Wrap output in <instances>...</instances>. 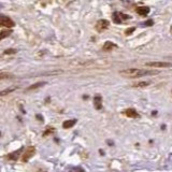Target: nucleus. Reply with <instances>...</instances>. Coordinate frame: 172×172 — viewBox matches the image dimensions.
<instances>
[{
	"instance_id": "25",
	"label": "nucleus",
	"mask_w": 172,
	"mask_h": 172,
	"mask_svg": "<svg viewBox=\"0 0 172 172\" xmlns=\"http://www.w3.org/2000/svg\"><path fill=\"white\" fill-rule=\"evenodd\" d=\"M0 8H1V4H0Z\"/></svg>"
},
{
	"instance_id": "1",
	"label": "nucleus",
	"mask_w": 172,
	"mask_h": 172,
	"mask_svg": "<svg viewBox=\"0 0 172 172\" xmlns=\"http://www.w3.org/2000/svg\"><path fill=\"white\" fill-rule=\"evenodd\" d=\"M159 71L153 69H137V68H129L126 70L119 71V74L128 79H134V78H141L145 75H156L158 74Z\"/></svg>"
},
{
	"instance_id": "12",
	"label": "nucleus",
	"mask_w": 172,
	"mask_h": 172,
	"mask_svg": "<svg viewBox=\"0 0 172 172\" xmlns=\"http://www.w3.org/2000/svg\"><path fill=\"white\" fill-rule=\"evenodd\" d=\"M46 82H39V83H36V84H32L31 86H29L28 88H27V90H32V89H36V88H39V87H41V86L45 85Z\"/></svg>"
},
{
	"instance_id": "20",
	"label": "nucleus",
	"mask_w": 172,
	"mask_h": 172,
	"mask_svg": "<svg viewBox=\"0 0 172 172\" xmlns=\"http://www.w3.org/2000/svg\"><path fill=\"white\" fill-rule=\"evenodd\" d=\"M153 24H154V22L152 21V19H150V21H146L145 23H143V25H145V26H152Z\"/></svg>"
},
{
	"instance_id": "5",
	"label": "nucleus",
	"mask_w": 172,
	"mask_h": 172,
	"mask_svg": "<svg viewBox=\"0 0 172 172\" xmlns=\"http://www.w3.org/2000/svg\"><path fill=\"white\" fill-rule=\"evenodd\" d=\"M109 25H110V23H109V21H107V19H100V21L97 22L96 24V29L97 31H103V30H105L109 27Z\"/></svg>"
},
{
	"instance_id": "15",
	"label": "nucleus",
	"mask_w": 172,
	"mask_h": 172,
	"mask_svg": "<svg viewBox=\"0 0 172 172\" xmlns=\"http://www.w3.org/2000/svg\"><path fill=\"white\" fill-rule=\"evenodd\" d=\"M16 89V87H10V88H5L3 90L0 91V96H5V95H9L11 94L12 91H14Z\"/></svg>"
},
{
	"instance_id": "18",
	"label": "nucleus",
	"mask_w": 172,
	"mask_h": 172,
	"mask_svg": "<svg viewBox=\"0 0 172 172\" xmlns=\"http://www.w3.org/2000/svg\"><path fill=\"white\" fill-rule=\"evenodd\" d=\"M136 30V28L134 27H130V28H128V29H126V31H125V35L126 36H129V35H131L132 32Z\"/></svg>"
},
{
	"instance_id": "6",
	"label": "nucleus",
	"mask_w": 172,
	"mask_h": 172,
	"mask_svg": "<svg viewBox=\"0 0 172 172\" xmlns=\"http://www.w3.org/2000/svg\"><path fill=\"white\" fill-rule=\"evenodd\" d=\"M94 105L95 109H97V110H101L102 109V98L100 95H97L94 98Z\"/></svg>"
},
{
	"instance_id": "11",
	"label": "nucleus",
	"mask_w": 172,
	"mask_h": 172,
	"mask_svg": "<svg viewBox=\"0 0 172 172\" xmlns=\"http://www.w3.org/2000/svg\"><path fill=\"white\" fill-rule=\"evenodd\" d=\"M22 150H23V148H21V150H16V152H14V153L10 154V155L8 156V158L10 159V160H17V158H19V154H21Z\"/></svg>"
},
{
	"instance_id": "7",
	"label": "nucleus",
	"mask_w": 172,
	"mask_h": 172,
	"mask_svg": "<svg viewBox=\"0 0 172 172\" xmlns=\"http://www.w3.org/2000/svg\"><path fill=\"white\" fill-rule=\"evenodd\" d=\"M124 113H125V115H127L128 117H131V118L139 117V113L134 110V109H127Z\"/></svg>"
},
{
	"instance_id": "23",
	"label": "nucleus",
	"mask_w": 172,
	"mask_h": 172,
	"mask_svg": "<svg viewBox=\"0 0 172 172\" xmlns=\"http://www.w3.org/2000/svg\"><path fill=\"white\" fill-rule=\"evenodd\" d=\"M121 1H123L124 3H132L133 2V0H121Z\"/></svg>"
},
{
	"instance_id": "24",
	"label": "nucleus",
	"mask_w": 172,
	"mask_h": 172,
	"mask_svg": "<svg viewBox=\"0 0 172 172\" xmlns=\"http://www.w3.org/2000/svg\"><path fill=\"white\" fill-rule=\"evenodd\" d=\"M37 117L39 118L40 121H43V118H42V116H41V115H37Z\"/></svg>"
},
{
	"instance_id": "13",
	"label": "nucleus",
	"mask_w": 172,
	"mask_h": 172,
	"mask_svg": "<svg viewBox=\"0 0 172 172\" xmlns=\"http://www.w3.org/2000/svg\"><path fill=\"white\" fill-rule=\"evenodd\" d=\"M119 16H121V14L118 13V12H115V13L113 14V22L116 23V24H121L122 22H123V19Z\"/></svg>"
},
{
	"instance_id": "10",
	"label": "nucleus",
	"mask_w": 172,
	"mask_h": 172,
	"mask_svg": "<svg viewBox=\"0 0 172 172\" xmlns=\"http://www.w3.org/2000/svg\"><path fill=\"white\" fill-rule=\"evenodd\" d=\"M116 47V45L114 44V43H112V42H110V41H108V42H105V45H103V51H105V52H110V51H112L113 48H115Z\"/></svg>"
},
{
	"instance_id": "26",
	"label": "nucleus",
	"mask_w": 172,
	"mask_h": 172,
	"mask_svg": "<svg viewBox=\"0 0 172 172\" xmlns=\"http://www.w3.org/2000/svg\"><path fill=\"white\" fill-rule=\"evenodd\" d=\"M169 58H172V57H169Z\"/></svg>"
},
{
	"instance_id": "9",
	"label": "nucleus",
	"mask_w": 172,
	"mask_h": 172,
	"mask_svg": "<svg viewBox=\"0 0 172 172\" xmlns=\"http://www.w3.org/2000/svg\"><path fill=\"white\" fill-rule=\"evenodd\" d=\"M75 123H76V119H69V121H64V123H62V127H64V129H69V128H71V127L74 126Z\"/></svg>"
},
{
	"instance_id": "16",
	"label": "nucleus",
	"mask_w": 172,
	"mask_h": 172,
	"mask_svg": "<svg viewBox=\"0 0 172 172\" xmlns=\"http://www.w3.org/2000/svg\"><path fill=\"white\" fill-rule=\"evenodd\" d=\"M150 82L148 81H142V82H139V83H136L133 85V87H145V86H148L150 85Z\"/></svg>"
},
{
	"instance_id": "17",
	"label": "nucleus",
	"mask_w": 172,
	"mask_h": 172,
	"mask_svg": "<svg viewBox=\"0 0 172 172\" xmlns=\"http://www.w3.org/2000/svg\"><path fill=\"white\" fill-rule=\"evenodd\" d=\"M12 76V74L7 72H0V80H4V79H9Z\"/></svg>"
},
{
	"instance_id": "21",
	"label": "nucleus",
	"mask_w": 172,
	"mask_h": 172,
	"mask_svg": "<svg viewBox=\"0 0 172 172\" xmlns=\"http://www.w3.org/2000/svg\"><path fill=\"white\" fill-rule=\"evenodd\" d=\"M121 14V17H122V19H129L131 16H129V15H126V14H123V13H119Z\"/></svg>"
},
{
	"instance_id": "14",
	"label": "nucleus",
	"mask_w": 172,
	"mask_h": 172,
	"mask_svg": "<svg viewBox=\"0 0 172 172\" xmlns=\"http://www.w3.org/2000/svg\"><path fill=\"white\" fill-rule=\"evenodd\" d=\"M11 33H12V30H11V29L2 30V31L0 32V40H2V39H4V38H8Z\"/></svg>"
},
{
	"instance_id": "19",
	"label": "nucleus",
	"mask_w": 172,
	"mask_h": 172,
	"mask_svg": "<svg viewBox=\"0 0 172 172\" xmlns=\"http://www.w3.org/2000/svg\"><path fill=\"white\" fill-rule=\"evenodd\" d=\"M16 53V50H13V48H10V50H5L4 54L5 55H9V54H14Z\"/></svg>"
},
{
	"instance_id": "3",
	"label": "nucleus",
	"mask_w": 172,
	"mask_h": 172,
	"mask_svg": "<svg viewBox=\"0 0 172 172\" xmlns=\"http://www.w3.org/2000/svg\"><path fill=\"white\" fill-rule=\"evenodd\" d=\"M15 26L14 23L10 17L5 15H0V27H8V28H12Z\"/></svg>"
},
{
	"instance_id": "22",
	"label": "nucleus",
	"mask_w": 172,
	"mask_h": 172,
	"mask_svg": "<svg viewBox=\"0 0 172 172\" xmlns=\"http://www.w3.org/2000/svg\"><path fill=\"white\" fill-rule=\"evenodd\" d=\"M53 131H54V128H47V130H46V131L43 133V136H46V134L51 133V132H53Z\"/></svg>"
},
{
	"instance_id": "8",
	"label": "nucleus",
	"mask_w": 172,
	"mask_h": 172,
	"mask_svg": "<svg viewBox=\"0 0 172 172\" xmlns=\"http://www.w3.org/2000/svg\"><path fill=\"white\" fill-rule=\"evenodd\" d=\"M136 11H137V13L140 14V15H148V13H150V8H148V7H139V8L136 9Z\"/></svg>"
},
{
	"instance_id": "4",
	"label": "nucleus",
	"mask_w": 172,
	"mask_h": 172,
	"mask_svg": "<svg viewBox=\"0 0 172 172\" xmlns=\"http://www.w3.org/2000/svg\"><path fill=\"white\" fill-rule=\"evenodd\" d=\"M35 154H36V148L35 146H29V148L25 150L24 155L22 157V161H23V162H26V161H28L30 158H32Z\"/></svg>"
},
{
	"instance_id": "2",
	"label": "nucleus",
	"mask_w": 172,
	"mask_h": 172,
	"mask_svg": "<svg viewBox=\"0 0 172 172\" xmlns=\"http://www.w3.org/2000/svg\"><path fill=\"white\" fill-rule=\"evenodd\" d=\"M145 66L150 68H170L172 67V64L168 62H146Z\"/></svg>"
}]
</instances>
